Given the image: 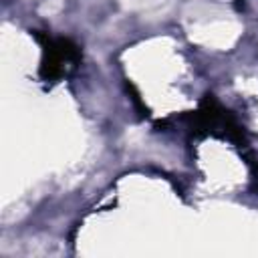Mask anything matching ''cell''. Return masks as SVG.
Wrapping results in <instances>:
<instances>
[{
	"label": "cell",
	"mask_w": 258,
	"mask_h": 258,
	"mask_svg": "<svg viewBox=\"0 0 258 258\" xmlns=\"http://www.w3.org/2000/svg\"><path fill=\"white\" fill-rule=\"evenodd\" d=\"M34 38L42 44V60H40V79L56 81L69 75L81 60L79 46L69 38H52L46 32H32Z\"/></svg>",
	"instance_id": "obj_1"
}]
</instances>
